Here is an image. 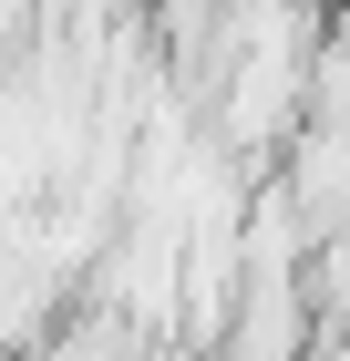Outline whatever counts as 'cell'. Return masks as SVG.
Returning a JSON list of instances; mask_svg holds the SVG:
<instances>
[{
	"label": "cell",
	"instance_id": "cell-1",
	"mask_svg": "<svg viewBox=\"0 0 350 361\" xmlns=\"http://www.w3.org/2000/svg\"><path fill=\"white\" fill-rule=\"evenodd\" d=\"M320 124H350V11H340V31L320 42Z\"/></svg>",
	"mask_w": 350,
	"mask_h": 361
}]
</instances>
